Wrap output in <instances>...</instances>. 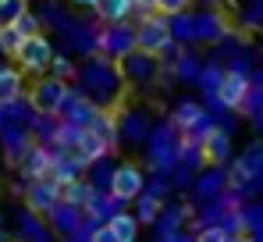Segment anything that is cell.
Segmentation results:
<instances>
[{"instance_id":"6da1fadb","label":"cell","mask_w":263,"mask_h":242,"mask_svg":"<svg viewBox=\"0 0 263 242\" xmlns=\"http://www.w3.org/2000/svg\"><path fill=\"white\" fill-rule=\"evenodd\" d=\"M171 18H164V14H157V11H146L142 14V22L135 25V50H142V54H164L167 46H171Z\"/></svg>"},{"instance_id":"7a4b0ae2","label":"cell","mask_w":263,"mask_h":242,"mask_svg":"<svg viewBox=\"0 0 263 242\" xmlns=\"http://www.w3.org/2000/svg\"><path fill=\"white\" fill-rule=\"evenodd\" d=\"M68 96H71L68 82H61V79H53V75H46V79H40L36 85H32L29 103H32V111H36L40 118H53V114H61V111H64Z\"/></svg>"},{"instance_id":"3957f363","label":"cell","mask_w":263,"mask_h":242,"mask_svg":"<svg viewBox=\"0 0 263 242\" xmlns=\"http://www.w3.org/2000/svg\"><path fill=\"white\" fill-rule=\"evenodd\" d=\"M57 54H53V43L46 40L43 32L40 36H25L22 46H18V54H14V61H18V68L25 72V75H43L50 72V61H53Z\"/></svg>"},{"instance_id":"277c9868","label":"cell","mask_w":263,"mask_h":242,"mask_svg":"<svg viewBox=\"0 0 263 242\" xmlns=\"http://www.w3.org/2000/svg\"><path fill=\"white\" fill-rule=\"evenodd\" d=\"M110 196L121 200V203L142 196V167L135 161H125V164H118V167L110 171Z\"/></svg>"},{"instance_id":"5b68a950","label":"cell","mask_w":263,"mask_h":242,"mask_svg":"<svg viewBox=\"0 0 263 242\" xmlns=\"http://www.w3.org/2000/svg\"><path fill=\"white\" fill-rule=\"evenodd\" d=\"M157 68H160V61H157L153 54H142V50H132L128 57L118 61V75L128 82V85H146V82H153Z\"/></svg>"},{"instance_id":"8992f818","label":"cell","mask_w":263,"mask_h":242,"mask_svg":"<svg viewBox=\"0 0 263 242\" xmlns=\"http://www.w3.org/2000/svg\"><path fill=\"white\" fill-rule=\"evenodd\" d=\"M25 206L29 214H53L61 206V185L53 178H36L25 189Z\"/></svg>"},{"instance_id":"52a82bcc","label":"cell","mask_w":263,"mask_h":242,"mask_svg":"<svg viewBox=\"0 0 263 242\" xmlns=\"http://www.w3.org/2000/svg\"><path fill=\"white\" fill-rule=\"evenodd\" d=\"M249 79L242 75V72H224L217 82V89H214V96H217L224 107H231V111H242L246 107V100H249Z\"/></svg>"},{"instance_id":"ba28073f","label":"cell","mask_w":263,"mask_h":242,"mask_svg":"<svg viewBox=\"0 0 263 242\" xmlns=\"http://www.w3.org/2000/svg\"><path fill=\"white\" fill-rule=\"evenodd\" d=\"M231 157V139H228V132L224 128H206L203 132V139H199V164H206V167H220V164Z\"/></svg>"},{"instance_id":"9c48e42d","label":"cell","mask_w":263,"mask_h":242,"mask_svg":"<svg viewBox=\"0 0 263 242\" xmlns=\"http://www.w3.org/2000/svg\"><path fill=\"white\" fill-rule=\"evenodd\" d=\"M107 150H110V143H107L100 132H92V128H82V132H79V139H75V143H71L64 153H68V157H75V161L86 167V164H96L100 157H103V153H107Z\"/></svg>"},{"instance_id":"30bf717a","label":"cell","mask_w":263,"mask_h":242,"mask_svg":"<svg viewBox=\"0 0 263 242\" xmlns=\"http://www.w3.org/2000/svg\"><path fill=\"white\" fill-rule=\"evenodd\" d=\"M96 46H100V54H110L114 61H121V57H128L132 50H135V29H128L125 22H118L107 32H100Z\"/></svg>"},{"instance_id":"8fae6325","label":"cell","mask_w":263,"mask_h":242,"mask_svg":"<svg viewBox=\"0 0 263 242\" xmlns=\"http://www.w3.org/2000/svg\"><path fill=\"white\" fill-rule=\"evenodd\" d=\"M50 171H53V150L32 143V146L25 150V157H22V175H25L29 182H36V178H50Z\"/></svg>"},{"instance_id":"7c38bea8","label":"cell","mask_w":263,"mask_h":242,"mask_svg":"<svg viewBox=\"0 0 263 242\" xmlns=\"http://www.w3.org/2000/svg\"><path fill=\"white\" fill-rule=\"evenodd\" d=\"M22 93H25V72H22V68H4V64H0V107L22 103Z\"/></svg>"},{"instance_id":"4fadbf2b","label":"cell","mask_w":263,"mask_h":242,"mask_svg":"<svg viewBox=\"0 0 263 242\" xmlns=\"http://www.w3.org/2000/svg\"><path fill=\"white\" fill-rule=\"evenodd\" d=\"M178 132H199L203 128V121H206V111L199 107V103H192V100H185V103H178L175 114H171Z\"/></svg>"},{"instance_id":"5bb4252c","label":"cell","mask_w":263,"mask_h":242,"mask_svg":"<svg viewBox=\"0 0 263 242\" xmlns=\"http://www.w3.org/2000/svg\"><path fill=\"white\" fill-rule=\"evenodd\" d=\"M96 18H103L107 25H118V22H125L132 11H135V0H96Z\"/></svg>"},{"instance_id":"9a60e30c","label":"cell","mask_w":263,"mask_h":242,"mask_svg":"<svg viewBox=\"0 0 263 242\" xmlns=\"http://www.w3.org/2000/svg\"><path fill=\"white\" fill-rule=\"evenodd\" d=\"M89 200H92V185L89 182H82V178H75V182H68L64 189H61V203H68V206H89Z\"/></svg>"},{"instance_id":"2e32d148","label":"cell","mask_w":263,"mask_h":242,"mask_svg":"<svg viewBox=\"0 0 263 242\" xmlns=\"http://www.w3.org/2000/svg\"><path fill=\"white\" fill-rule=\"evenodd\" d=\"M107 224L114 228V235H118L121 242H135L139 239V217H135V214H121V210H118V214H110Z\"/></svg>"},{"instance_id":"e0dca14e","label":"cell","mask_w":263,"mask_h":242,"mask_svg":"<svg viewBox=\"0 0 263 242\" xmlns=\"http://www.w3.org/2000/svg\"><path fill=\"white\" fill-rule=\"evenodd\" d=\"M25 11H29V0H0V29L14 25Z\"/></svg>"},{"instance_id":"ac0fdd59","label":"cell","mask_w":263,"mask_h":242,"mask_svg":"<svg viewBox=\"0 0 263 242\" xmlns=\"http://www.w3.org/2000/svg\"><path fill=\"white\" fill-rule=\"evenodd\" d=\"M220 32H224V22L214 18V14H199L196 18V36L199 40H217Z\"/></svg>"},{"instance_id":"d6986e66","label":"cell","mask_w":263,"mask_h":242,"mask_svg":"<svg viewBox=\"0 0 263 242\" xmlns=\"http://www.w3.org/2000/svg\"><path fill=\"white\" fill-rule=\"evenodd\" d=\"M50 75H53V79H61V82H68V79H75V75H79V68H75V61H71V57L57 54V57L50 61Z\"/></svg>"},{"instance_id":"ffe728a7","label":"cell","mask_w":263,"mask_h":242,"mask_svg":"<svg viewBox=\"0 0 263 242\" xmlns=\"http://www.w3.org/2000/svg\"><path fill=\"white\" fill-rule=\"evenodd\" d=\"M22 32L14 29V25H7V29H0V54H7V57H14L18 54V46H22Z\"/></svg>"},{"instance_id":"44dd1931","label":"cell","mask_w":263,"mask_h":242,"mask_svg":"<svg viewBox=\"0 0 263 242\" xmlns=\"http://www.w3.org/2000/svg\"><path fill=\"white\" fill-rule=\"evenodd\" d=\"M14 29H18L22 36H40V32H43V14H32V11H25V14L14 22Z\"/></svg>"},{"instance_id":"7402d4cb","label":"cell","mask_w":263,"mask_h":242,"mask_svg":"<svg viewBox=\"0 0 263 242\" xmlns=\"http://www.w3.org/2000/svg\"><path fill=\"white\" fill-rule=\"evenodd\" d=\"M189 4H192V0H157V4H153V11H157V14H164V18H178V14H185V11H189Z\"/></svg>"},{"instance_id":"603a6c76","label":"cell","mask_w":263,"mask_h":242,"mask_svg":"<svg viewBox=\"0 0 263 242\" xmlns=\"http://www.w3.org/2000/svg\"><path fill=\"white\" fill-rule=\"evenodd\" d=\"M157 214H160V200H153V196H146V200H139V224H153L157 221Z\"/></svg>"},{"instance_id":"cb8c5ba5","label":"cell","mask_w":263,"mask_h":242,"mask_svg":"<svg viewBox=\"0 0 263 242\" xmlns=\"http://www.w3.org/2000/svg\"><path fill=\"white\" fill-rule=\"evenodd\" d=\"M196 242H231V232H228L224 224H210V228L199 232V239H196Z\"/></svg>"},{"instance_id":"d4e9b609","label":"cell","mask_w":263,"mask_h":242,"mask_svg":"<svg viewBox=\"0 0 263 242\" xmlns=\"http://www.w3.org/2000/svg\"><path fill=\"white\" fill-rule=\"evenodd\" d=\"M89 242H121V239L114 235V228H110V224H100V228H92Z\"/></svg>"},{"instance_id":"484cf974","label":"cell","mask_w":263,"mask_h":242,"mask_svg":"<svg viewBox=\"0 0 263 242\" xmlns=\"http://www.w3.org/2000/svg\"><path fill=\"white\" fill-rule=\"evenodd\" d=\"M178 75H181V79L196 75V57H181V64H178Z\"/></svg>"},{"instance_id":"4316f807","label":"cell","mask_w":263,"mask_h":242,"mask_svg":"<svg viewBox=\"0 0 263 242\" xmlns=\"http://www.w3.org/2000/svg\"><path fill=\"white\" fill-rule=\"evenodd\" d=\"M75 7H96V0H71Z\"/></svg>"},{"instance_id":"83f0119b","label":"cell","mask_w":263,"mask_h":242,"mask_svg":"<svg viewBox=\"0 0 263 242\" xmlns=\"http://www.w3.org/2000/svg\"><path fill=\"white\" fill-rule=\"evenodd\" d=\"M235 242H256V239H249V235H238V239H235Z\"/></svg>"},{"instance_id":"f1b7e54d","label":"cell","mask_w":263,"mask_h":242,"mask_svg":"<svg viewBox=\"0 0 263 242\" xmlns=\"http://www.w3.org/2000/svg\"><path fill=\"white\" fill-rule=\"evenodd\" d=\"M4 111H7V107H0V121H4Z\"/></svg>"},{"instance_id":"f546056e","label":"cell","mask_w":263,"mask_h":242,"mask_svg":"<svg viewBox=\"0 0 263 242\" xmlns=\"http://www.w3.org/2000/svg\"><path fill=\"white\" fill-rule=\"evenodd\" d=\"M0 221H4V217H0Z\"/></svg>"}]
</instances>
